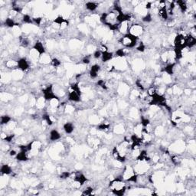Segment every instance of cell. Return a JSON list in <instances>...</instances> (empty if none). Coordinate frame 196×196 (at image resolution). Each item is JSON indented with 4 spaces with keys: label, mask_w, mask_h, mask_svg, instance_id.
Wrapping results in <instances>:
<instances>
[{
    "label": "cell",
    "mask_w": 196,
    "mask_h": 196,
    "mask_svg": "<svg viewBox=\"0 0 196 196\" xmlns=\"http://www.w3.org/2000/svg\"><path fill=\"white\" fill-rule=\"evenodd\" d=\"M109 186H110L112 192L117 195H123L125 194L127 189V185L124 182V180L122 176L115 178L112 181H110Z\"/></svg>",
    "instance_id": "obj_1"
},
{
    "label": "cell",
    "mask_w": 196,
    "mask_h": 196,
    "mask_svg": "<svg viewBox=\"0 0 196 196\" xmlns=\"http://www.w3.org/2000/svg\"><path fill=\"white\" fill-rule=\"evenodd\" d=\"M138 40L139 38L134 37L132 35L127 33V34L123 35L119 39V42L124 46V47H127V48H133V47H136V46L137 45Z\"/></svg>",
    "instance_id": "obj_2"
},
{
    "label": "cell",
    "mask_w": 196,
    "mask_h": 196,
    "mask_svg": "<svg viewBox=\"0 0 196 196\" xmlns=\"http://www.w3.org/2000/svg\"><path fill=\"white\" fill-rule=\"evenodd\" d=\"M128 33L137 38H139L144 33V27L139 23H130Z\"/></svg>",
    "instance_id": "obj_3"
},
{
    "label": "cell",
    "mask_w": 196,
    "mask_h": 196,
    "mask_svg": "<svg viewBox=\"0 0 196 196\" xmlns=\"http://www.w3.org/2000/svg\"><path fill=\"white\" fill-rule=\"evenodd\" d=\"M42 96L44 98L46 101H50L53 99H60L54 93V86L51 84L48 85L44 89L42 90Z\"/></svg>",
    "instance_id": "obj_4"
},
{
    "label": "cell",
    "mask_w": 196,
    "mask_h": 196,
    "mask_svg": "<svg viewBox=\"0 0 196 196\" xmlns=\"http://www.w3.org/2000/svg\"><path fill=\"white\" fill-rule=\"evenodd\" d=\"M135 174L136 173L134 171L133 166H130V165H127L123 170L121 176L124 181H127V179H129L131 176H134Z\"/></svg>",
    "instance_id": "obj_5"
},
{
    "label": "cell",
    "mask_w": 196,
    "mask_h": 196,
    "mask_svg": "<svg viewBox=\"0 0 196 196\" xmlns=\"http://www.w3.org/2000/svg\"><path fill=\"white\" fill-rule=\"evenodd\" d=\"M101 70V66L98 64H93L89 71V76L91 79H96L98 77L99 72Z\"/></svg>",
    "instance_id": "obj_6"
},
{
    "label": "cell",
    "mask_w": 196,
    "mask_h": 196,
    "mask_svg": "<svg viewBox=\"0 0 196 196\" xmlns=\"http://www.w3.org/2000/svg\"><path fill=\"white\" fill-rule=\"evenodd\" d=\"M30 68V63L26 58H20L18 60V69L22 71H26Z\"/></svg>",
    "instance_id": "obj_7"
},
{
    "label": "cell",
    "mask_w": 196,
    "mask_h": 196,
    "mask_svg": "<svg viewBox=\"0 0 196 196\" xmlns=\"http://www.w3.org/2000/svg\"><path fill=\"white\" fill-rule=\"evenodd\" d=\"M68 100H70V101L74 102V103H78L81 100V95L77 91H75V90H73L71 89V90L68 92Z\"/></svg>",
    "instance_id": "obj_8"
},
{
    "label": "cell",
    "mask_w": 196,
    "mask_h": 196,
    "mask_svg": "<svg viewBox=\"0 0 196 196\" xmlns=\"http://www.w3.org/2000/svg\"><path fill=\"white\" fill-rule=\"evenodd\" d=\"M130 26V22H121V23L119 24V28H118L119 33L123 35L127 34V33H128Z\"/></svg>",
    "instance_id": "obj_9"
},
{
    "label": "cell",
    "mask_w": 196,
    "mask_h": 196,
    "mask_svg": "<svg viewBox=\"0 0 196 196\" xmlns=\"http://www.w3.org/2000/svg\"><path fill=\"white\" fill-rule=\"evenodd\" d=\"M196 44V38L195 37H193L191 35L188 34L185 36V47L187 48H192Z\"/></svg>",
    "instance_id": "obj_10"
},
{
    "label": "cell",
    "mask_w": 196,
    "mask_h": 196,
    "mask_svg": "<svg viewBox=\"0 0 196 196\" xmlns=\"http://www.w3.org/2000/svg\"><path fill=\"white\" fill-rule=\"evenodd\" d=\"M33 48L35 49L36 51L38 52V54H40V56L46 53L45 47H44L43 42H41V41H37L35 43V44L33 45Z\"/></svg>",
    "instance_id": "obj_11"
},
{
    "label": "cell",
    "mask_w": 196,
    "mask_h": 196,
    "mask_svg": "<svg viewBox=\"0 0 196 196\" xmlns=\"http://www.w3.org/2000/svg\"><path fill=\"white\" fill-rule=\"evenodd\" d=\"M27 152H28L26 150H20L18 152L17 156H15V159H17L19 162H26V161H28L29 159V156Z\"/></svg>",
    "instance_id": "obj_12"
},
{
    "label": "cell",
    "mask_w": 196,
    "mask_h": 196,
    "mask_svg": "<svg viewBox=\"0 0 196 196\" xmlns=\"http://www.w3.org/2000/svg\"><path fill=\"white\" fill-rule=\"evenodd\" d=\"M113 58V53L112 51H104V52H102V56H101V61L103 63H108L110 62V61H112Z\"/></svg>",
    "instance_id": "obj_13"
},
{
    "label": "cell",
    "mask_w": 196,
    "mask_h": 196,
    "mask_svg": "<svg viewBox=\"0 0 196 196\" xmlns=\"http://www.w3.org/2000/svg\"><path fill=\"white\" fill-rule=\"evenodd\" d=\"M61 138V135L59 132H58V130H51L49 133V139L51 141H57L59 140Z\"/></svg>",
    "instance_id": "obj_14"
},
{
    "label": "cell",
    "mask_w": 196,
    "mask_h": 196,
    "mask_svg": "<svg viewBox=\"0 0 196 196\" xmlns=\"http://www.w3.org/2000/svg\"><path fill=\"white\" fill-rule=\"evenodd\" d=\"M29 58H30V61L32 62H36V61H39V58H40V54H38L35 49H34L32 47L29 51Z\"/></svg>",
    "instance_id": "obj_15"
},
{
    "label": "cell",
    "mask_w": 196,
    "mask_h": 196,
    "mask_svg": "<svg viewBox=\"0 0 196 196\" xmlns=\"http://www.w3.org/2000/svg\"><path fill=\"white\" fill-rule=\"evenodd\" d=\"M0 172H1L2 176H9V175L12 174V168L9 164H3L1 166Z\"/></svg>",
    "instance_id": "obj_16"
},
{
    "label": "cell",
    "mask_w": 196,
    "mask_h": 196,
    "mask_svg": "<svg viewBox=\"0 0 196 196\" xmlns=\"http://www.w3.org/2000/svg\"><path fill=\"white\" fill-rule=\"evenodd\" d=\"M99 7V4H97L95 2H87L85 3V8L87 11L90 12H93L96 11V9Z\"/></svg>",
    "instance_id": "obj_17"
},
{
    "label": "cell",
    "mask_w": 196,
    "mask_h": 196,
    "mask_svg": "<svg viewBox=\"0 0 196 196\" xmlns=\"http://www.w3.org/2000/svg\"><path fill=\"white\" fill-rule=\"evenodd\" d=\"M19 41L20 43V45L23 48H27L30 44V39H29V37H26V36H19Z\"/></svg>",
    "instance_id": "obj_18"
},
{
    "label": "cell",
    "mask_w": 196,
    "mask_h": 196,
    "mask_svg": "<svg viewBox=\"0 0 196 196\" xmlns=\"http://www.w3.org/2000/svg\"><path fill=\"white\" fill-rule=\"evenodd\" d=\"M63 130L67 134H71L75 130V126L71 122H67L63 125Z\"/></svg>",
    "instance_id": "obj_19"
},
{
    "label": "cell",
    "mask_w": 196,
    "mask_h": 196,
    "mask_svg": "<svg viewBox=\"0 0 196 196\" xmlns=\"http://www.w3.org/2000/svg\"><path fill=\"white\" fill-rule=\"evenodd\" d=\"M5 68H8V69H11V70L18 69V61H15V60H13V59L9 60V61H5Z\"/></svg>",
    "instance_id": "obj_20"
},
{
    "label": "cell",
    "mask_w": 196,
    "mask_h": 196,
    "mask_svg": "<svg viewBox=\"0 0 196 196\" xmlns=\"http://www.w3.org/2000/svg\"><path fill=\"white\" fill-rule=\"evenodd\" d=\"M158 16L162 20L167 21L169 19V15H168L167 9H158Z\"/></svg>",
    "instance_id": "obj_21"
},
{
    "label": "cell",
    "mask_w": 196,
    "mask_h": 196,
    "mask_svg": "<svg viewBox=\"0 0 196 196\" xmlns=\"http://www.w3.org/2000/svg\"><path fill=\"white\" fill-rule=\"evenodd\" d=\"M4 25H5V27H8L9 29H13V28H15L16 26L15 21L12 18L10 17L5 18V21H4Z\"/></svg>",
    "instance_id": "obj_22"
},
{
    "label": "cell",
    "mask_w": 196,
    "mask_h": 196,
    "mask_svg": "<svg viewBox=\"0 0 196 196\" xmlns=\"http://www.w3.org/2000/svg\"><path fill=\"white\" fill-rule=\"evenodd\" d=\"M39 61H40L41 63H43L44 64H49V63H51V57L48 55V54H47L45 53V54H42V55L40 56Z\"/></svg>",
    "instance_id": "obj_23"
},
{
    "label": "cell",
    "mask_w": 196,
    "mask_h": 196,
    "mask_svg": "<svg viewBox=\"0 0 196 196\" xmlns=\"http://www.w3.org/2000/svg\"><path fill=\"white\" fill-rule=\"evenodd\" d=\"M46 100H44V98L43 96H40V97L37 98L36 100V107L38 109L44 108V105H45Z\"/></svg>",
    "instance_id": "obj_24"
},
{
    "label": "cell",
    "mask_w": 196,
    "mask_h": 196,
    "mask_svg": "<svg viewBox=\"0 0 196 196\" xmlns=\"http://www.w3.org/2000/svg\"><path fill=\"white\" fill-rule=\"evenodd\" d=\"M152 19H153L152 15L149 12H148V13H146L145 15H143L142 17H141L142 22H145V23H150L152 21Z\"/></svg>",
    "instance_id": "obj_25"
},
{
    "label": "cell",
    "mask_w": 196,
    "mask_h": 196,
    "mask_svg": "<svg viewBox=\"0 0 196 196\" xmlns=\"http://www.w3.org/2000/svg\"><path fill=\"white\" fill-rule=\"evenodd\" d=\"M12 121V118L9 115H2L1 117V125L5 126Z\"/></svg>",
    "instance_id": "obj_26"
},
{
    "label": "cell",
    "mask_w": 196,
    "mask_h": 196,
    "mask_svg": "<svg viewBox=\"0 0 196 196\" xmlns=\"http://www.w3.org/2000/svg\"><path fill=\"white\" fill-rule=\"evenodd\" d=\"M22 22L26 24V25H31V24H33V20H32V18L31 17L30 15L24 14L23 18H22Z\"/></svg>",
    "instance_id": "obj_27"
},
{
    "label": "cell",
    "mask_w": 196,
    "mask_h": 196,
    "mask_svg": "<svg viewBox=\"0 0 196 196\" xmlns=\"http://www.w3.org/2000/svg\"><path fill=\"white\" fill-rule=\"evenodd\" d=\"M115 54L117 58H124L127 55V52H126V50L124 48H119L115 51Z\"/></svg>",
    "instance_id": "obj_28"
},
{
    "label": "cell",
    "mask_w": 196,
    "mask_h": 196,
    "mask_svg": "<svg viewBox=\"0 0 196 196\" xmlns=\"http://www.w3.org/2000/svg\"><path fill=\"white\" fill-rule=\"evenodd\" d=\"M110 128V124H107V123H100L99 125L97 126V129L96 130L98 131H101V132H103L105 130H107Z\"/></svg>",
    "instance_id": "obj_29"
},
{
    "label": "cell",
    "mask_w": 196,
    "mask_h": 196,
    "mask_svg": "<svg viewBox=\"0 0 196 196\" xmlns=\"http://www.w3.org/2000/svg\"><path fill=\"white\" fill-rule=\"evenodd\" d=\"M51 66L54 68H60V66L61 65V61L58 59V58H51Z\"/></svg>",
    "instance_id": "obj_30"
},
{
    "label": "cell",
    "mask_w": 196,
    "mask_h": 196,
    "mask_svg": "<svg viewBox=\"0 0 196 196\" xmlns=\"http://www.w3.org/2000/svg\"><path fill=\"white\" fill-rule=\"evenodd\" d=\"M93 188L90 186H87L86 188H84V190H83L82 191V194L83 195H91L93 194Z\"/></svg>",
    "instance_id": "obj_31"
},
{
    "label": "cell",
    "mask_w": 196,
    "mask_h": 196,
    "mask_svg": "<svg viewBox=\"0 0 196 196\" xmlns=\"http://www.w3.org/2000/svg\"><path fill=\"white\" fill-rule=\"evenodd\" d=\"M136 51L139 52H144L145 51V45L143 42L140 41V42L137 44L136 45Z\"/></svg>",
    "instance_id": "obj_32"
},
{
    "label": "cell",
    "mask_w": 196,
    "mask_h": 196,
    "mask_svg": "<svg viewBox=\"0 0 196 196\" xmlns=\"http://www.w3.org/2000/svg\"><path fill=\"white\" fill-rule=\"evenodd\" d=\"M101 56H102V52L100 51H99L98 49H96V50H95L94 51H93V58H94V59H100L101 58Z\"/></svg>",
    "instance_id": "obj_33"
},
{
    "label": "cell",
    "mask_w": 196,
    "mask_h": 196,
    "mask_svg": "<svg viewBox=\"0 0 196 196\" xmlns=\"http://www.w3.org/2000/svg\"><path fill=\"white\" fill-rule=\"evenodd\" d=\"M91 60H90V55H85L84 56V58H82V63L85 65H87L90 63Z\"/></svg>",
    "instance_id": "obj_34"
},
{
    "label": "cell",
    "mask_w": 196,
    "mask_h": 196,
    "mask_svg": "<svg viewBox=\"0 0 196 196\" xmlns=\"http://www.w3.org/2000/svg\"><path fill=\"white\" fill-rule=\"evenodd\" d=\"M15 134L12 133V134H9V135H7L6 137L3 140H5L6 142H11L12 140H13V139L15 138Z\"/></svg>",
    "instance_id": "obj_35"
},
{
    "label": "cell",
    "mask_w": 196,
    "mask_h": 196,
    "mask_svg": "<svg viewBox=\"0 0 196 196\" xmlns=\"http://www.w3.org/2000/svg\"><path fill=\"white\" fill-rule=\"evenodd\" d=\"M17 154H18L17 150L15 149H12L9 151V156H12V157H15V156H17Z\"/></svg>",
    "instance_id": "obj_36"
}]
</instances>
